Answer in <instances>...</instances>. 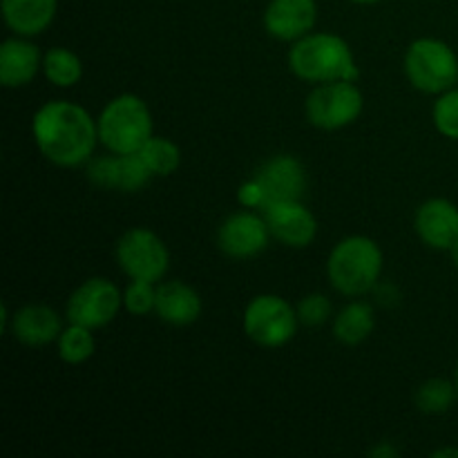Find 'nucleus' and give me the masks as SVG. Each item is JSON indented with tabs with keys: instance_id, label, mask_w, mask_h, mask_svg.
Masks as SVG:
<instances>
[{
	"instance_id": "nucleus-4",
	"label": "nucleus",
	"mask_w": 458,
	"mask_h": 458,
	"mask_svg": "<svg viewBox=\"0 0 458 458\" xmlns=\"http://www.w3.org/2000/svg\"><path fill=\"white\" fill-rule=\"evenodd\" d=\"M98 143L114 155H132L155 134L148 103L139 94L125 92L110 98L97 116Z\"/></svg>"
},
{
	"instance_id": "nucleus-26",
	"label": "nucleus",
	"mask_w": 458,
	"mask_h": 458,
	"mask_svg": "<svg viewBox=\"0 0 458 458\" xmlns=\"http://www.w3.org/2000/svg\"><path fill=\"white\" fill-rule=\"evenodd\" d=\"M123 309L134 318L155 313L157 309V284L146 280H130L123 289Z\"/></svg>"
},
{
	"instance_id": "nucleus-21",
	"label": "nucleus",
	"mask_w": 458,
	"mask_h": 458,
	"mask_svg": "<svg viewBox=\"0 0 458 458\" xmlns=\"http://www.w3.org/2000/svg\"><path fill=\"white\" fill-rule=\"evenodd\" d=\"M43 76L54 88H74L83 79V61L70 47H63V45L49 47L43 54Z\"/></svg>"
},
{
	"instance_id": "nucleus-32",
	"label": "nucleus",
	"mask_w": 458,
	"mask_h": 458,
	"mask_svg": "<svg viewBox=\"0 0 458 458\" xmlns=\"http://www.w3.org/2000/svg\"><path fill=\"white\" fill-rule=\"evenodd\" d=\"M349 3H356V4H378L383 0H349Z\"/></svg>"
},
{
	"instance_id": "nucleus-6",
	"label": "nucleus",
	"mask_w": 458,
	"mask_h": 458,
	"mask_svg": "<svg viewBox=\"0 0 458 458\" xmlns=\"http://www.w3.org/2000/svg\"><path fill=\"white\" fill-rule=\"evenodd\" d=\"M298 309L277 293H259L242 313L246 338L264 349H280L295 338L300 329Z\"/></svg>"
},
{
	"instance_id": "nucleus-12",
	"label": "nucleus",
	"mask_w": 458,
	"mask_h": 458,
	"mask_svg": "<svg viewBox=\"0 0 458 458\" xmlns=\"http://www.w3.org/2000/svg\"><path fill=\"white\" fill-rule=\"evenodd\" d=\"M262 215L267 219L273 240L289 249H309L320 231L316 215L302 204V199L268 204L262 208Z\"/></svg>"
},
{
	"instance_id": "nucleus-23",
	"label": "nucleus",
	"mask_w": 458,
	"mask_h": 458,
	"mask_svg": "<svg viewBox=\"0 0 458 458\" xmlns=\"http://www.w3.org/2000/svg\"><path fill=\"white\" fill-rule=\"evenodd\" d=\"M458 398V389L454 380L447 378H429L419 385L414 394V405L416 410L423 411L428 416L445 414L454 407Z\"/></svg>"
},
{
	"instance_id": "nucleus-15",
	"label": "nucleus",
	"mask_w": 458,
	"mask_h": 458,
	"mask_svg": "<svg viewBox=\"0 0 458 458\" xmlns=\"http://www.w3.org/2000/svg\"><path fill=\"white\" fill-rule=\"evenodd\" d=\"M414 231L428 249L450 253L458 242V206L445 197L423 201L414 213Z\"/></svg>"
},
{
	"instance_id": "nucleus-1",
	"label": "nucleus",
	"mask_w": 458,
	"mask_h": 458,
	"mask_svg": "<svg viewBox=\"0 0 458 458\" xmlns=\"http://www.w3.org/2000/svg\"><path fill=\"white\" fill-rule=\"evenodd\" d=\"M31 139L49 164L79 168L92 159L98 146L97 116L81 103L54 98L31 116Z\"/></svg>"
},
{
	"instance_id": "nucleus-22",
	"label": "nucleus",
	"mask_w": 458,
	"mask_h": 458,
	"mask_svg": "<svg viewBox=\"0 0 458 458\" xmlns=\"http://www.w3.org/2000/svg\"><path fill=\"white\" fill-rule=\"evenodd\" d=\"M56 352L65 365H83L97 352V340H94V329L83 325L67 322L63 327L61 335L56 340Z\"/></svg>"
},
{
	"instance_id": "nucleus-25",
	"label": "nucleus",
	"mask_w": 458,
	"mask_h": 458,
	"mask_svg": "<svg viewBox=\"0 0 458 458\" xmlns=\"http://www.w3.org/2000/svg\"><path fill=\"white\" fill-rule=\"evenodd\" d=\"M432 123L438 134L458 141V88L438 94L432 106Z\"/></svg>"
},
{
	"instance_id": "nucleus-33",
	"label": "nucleus",
	"mask_w": 458,
	"mask_h": 458,
	"mask_svg": "<svg viewBox=\"0 0 458 458\" xmlns=\"http://www.w3.org/2000/svg\"><path fill=\"white\" fill-rule=\"evenodd\" d=\"M454 383H456V389H458V362H456V371H454Z\"/></svg>"
},
{
	"instance_id": "nucleus-19",
	"label": "nucleus",
	"mask_w": 458,
	"mask_h": 458,
	"mask_svg": "<svg viewBox=\"0 0 458 458\" xmlns=\"http://www.w3.org/2000/svg\"><path fill=\"white\" fill-rule=\"evenodd\" d=\"M58 0H3L4 25L12 34L34 38L52 27Z\"/></svg>"
},
{
	"instance_id": "nucleus-7",
	"label": "nucleus",
	"mask_w": 458,
	"mask_h": 458,
	"mask_svg": "<svg viewBox=\"0 0 458 458\" xmlns=\"http://www.w3.org/2000/svg\"><path fill=\"white\" fill-rule=\"evenodd\" d=\"M365 110V94L358 88V81H331L313 85L304 101L307 121L318 130L335 132L344 130L360 119Z\"/></svg>"
},
{
	"instance_id": "nucleus-30",
	"label": "nucleus",
	"mask_w": 458,
	"mask_h": 458,
	"mask_svg": "<svg viewBox=\"0 0 458 458\" xmlns=\"http://www.w3.org/2000/svg\"><path fill=\"white\" fill-rule=\"evenodd\" d=\"M434 458H450V456H458V447H441V450L432 452Z\"/></svg>"
},
{
	"instance_id": "nucleus-10",
	"label": "nucleus",
	"mask_w": 458,
	"mask_h": 458,
	"mask_svg": "<svg viewBox=\"0 0 458 458\" xmlns=\"http://www.w3.org/2000/svg\"><path fill=\"white\" fill-rule=\"evenodd\" d=\"M273 240L262 210H237L217 228V249L231 259H253L268 249Z\"/></svg>"
},
{
	"instance_id": "nucleus-20",
	"label": "nucleus",
	"mask_w": 458,
	"mask_h": 458,
	"mask_svg": "<svg viewBox=\"0 0 458 458\" xmlns=\"http://www.w3.org/2000/svg\"><path fill=\"white\" fill-rule=\"evenodd\" d=\"M376 329V309L374 304L360 298H352L340 311H335L331 320V334L340 344L358 347L365 343Z\"/></svg>"
},
{
	"instance_id": "nucleus-8",
	"label": "nucleus",
	"mask_w": 458,
	"mask_h": 458,
	"mask_svg": "<svg viewBox=\"0 0 458 458\" xmlns=\"http://www.w3.org/2000/svg\"><path fill=\"white\" fill-rule=\"evenodd\" d=\"M114 258L121 273H125L130 280H146L159 284L170 271L168 244L161 240V235L146 226L128 228L116 240Z\"/></svg>"
},
{
	"instance_id": "nucleus-28",
	"label": "nucleus",
	"mask_w": 458,
	"mask_h": 458,
	"mask_svg": "<svg viewBox=\"0 0 458 458\" xmlns=\"http://www.w3.org/2000/svg\"><path fill=\"white\" fill-rule=\"evenodd\" d=\"M237 201H240L242 208L249 210H262L267 206V199H264V191L258 183V179L250 177L237 188Z\"/></svg>"
},
{
	"instance_id": "nucleus-27",
	"label": "nucleus",
	"mask_w": 458,
	"mask_h": 458,
	"mask_svg": "<svg viewBox=\"0 0 458 458\" xmlns=\"http://www.w3.org/2000/svg\"><path fill=\"white\" fill-rule=\"evenodd\" d=\"M298 309V318H300V325L304 327H322L327 322L334 320L335 311H334V304L331 300L327 298L325 293H309L295 304Z\"/></svg>"
},
{
	"instance_id": "nucleus-14",
	"label": "nucleus",
	"mask_w": 458,
	"mask_h": 458,
	"mask_svg": "<svg viewBox=\"0 0 458 458\" xmlns=\"http://www.w3.org/2000/svg\"><path fill=\"white\" fill-rule=\"evenodd\" d=\"M318 22L316 0H268L262 25L271 38L280 43H295L311 34Z\"/></svg>"
},
{
	"instance_id": "nucleus-18",
	"label": "nucleus",
	"mask_w": 458,
	"mask_h": 458,
	"mask_svg": "<svg viewBox=\"0 0 458 458\" xmlns=\"http://www.w3.org/2000/svg\"><path fill=\"white\" fill-rule=\"evenodd\" d=\"M204 311L199 291L183 280H165L157 284L155 316L170 327L195 325Z\"/></svg>"
},
{
	"instance_id": "nucleus-29",
	"label": "nucleus",
	"mask_w": 458,
	"mask_h": 458,
	"mask_svg": "<svg viewBox=\"0 0 458 458\" xmlns=\"http://www.w3.org/2000/svg\"><path fill=\"white\" fill-rule=\"evenodd\" d=\"M369 456H374V458H398V456H401V450H398V447L394 445V443L380 441L378 445L371 447Z\"/></svg>"
},
{
	"instance_id": "nucleus-17",
	"label": "nucleus",
	"mask_w": 458,
	"mask_h": 458,
	"mask_svg": "<svg viewBox=\"0 0 458 458\" xmlns=\"http://www.w3.org/2000/svg\"><path fill=\"white\" fill-rule=\"evenodd\" d=\"M61 331V313L49 304L40 302L18 307L12 316V325H9L12 338L25 347H47V344L56 343Z\"/></svg>"
},
{
	"instance_id": "nucleus-13",
	"label": "nucleus",
	"mask_w": 458,
	"mask_h": 458,
	"mask_svg": "<svg viewBox=\"0 0 458 458\" xmlns=\"http://www.w3.org/2000/svg\"><path fill=\"white\" fill-rule=\"evenodd\" d=\"M253 177L262 186L267 206L276 204V201L304 199V195H307V168L295 155H286V152L273 155L271 159L259 165Z\"/></svg>"
},
{
	"instance_id": "nucleus-16",
	"label": "nucleus",
	"mask_w": 458,
	"mask_h": 458,
	"mask_svg": "<svg viewBox=\"0 0 458 458\" xmlns=\"http://www.w3.org/2000/svg\"><path fill=\"white\" fill-rule=\"evenodd\" d=\"M43 74V52L27 36H9L0 45V83L7 89H21Z\"/></svg>"
},
{
	"instance_id": "nucleus-31",
	"label": "nucleus",
	"mask_w": 458,
	"mask_h": 458,
	"mask_svg": "<svg viewBox=\"0 0 458 458\" xmlns=\"http://www.w3.org/2000/svg\"><path fill=\"white\" fill-rule=\"evenodd\" d=\"M450 258H452V264L458 268V242L450 249Z\"/></svg>"
},
{
	"instance_id": "nucleus-3",
	"label": "nucleus",
	"mask_w": 458,
	"mask_h": 458,
	"mask_svg": "<svg viewBox=\"0 0 458 458\" xmlns=\"http://www.w3.org/2000/svg\"><path fill=\"white\" fill-rule=\"evenodd\" d=\"M385 271V253L369 235H347L335 242L327 258V277L335 293L362 298L374 293Z\"/></svg>"
},
{
	"instance_id": "nucleus-24",
	"label": "nucleus",
	"mask_w": 458,
	"mask_h": 458,
	"mask_svg": "<svg viewBox=\"0 0 458 458\" xmlns=\"http://www.w3.org/2000/svg\"><path fill=\"white\" fill-rule=\"evenodd\" d=\"M141 159L150 168L152 177H170L182 165V148L168 137H157L152 134L146 146L139 150Z\"/></svg>"
},
{
	"instance_id": "nucleus-9",
	"label": "nucleus",
	"mask_w": 458,
	"mask_h": 458,
	"mask_svg": "<svg viewBox=\"0 0 458 458\" xmlns=\"http://www.w3.org/2000/svg\"><path fill=\"white\" fill-rule=\"evenodd\" d=\"M123 309V289L101 276L88 277L70 293L65 304L67 322L103 329L119 318Z\"/></svg>"
},
{
	"instance_id": "nucleus-11",
	"label": "nucleus",
	"mask_w": 458,
	"mask_h": 458,
	"mask_svg": "<svg viewBox=\"0 0 458 458\" xmlns=\"http://www.w3.org/2000/svg\"><path fill=\"white\" fill-rule=\"evenodd\" d=\"M85 177L89 183L103 188V191L128 192V195L143 191L155 179L139 152H132V155H114V152L94 155L85 164Z\"/></svg>"
},
{
	"instance_id": "nucleus-5",
	"label": "nucleus",
	"mask_w": 458,
	"mask_h": 458,
	"mask_svg": "<svg viewBox=\"0 0 458 458\" xmlns=\"http://www.w3.org/2000/svg\"><path fill=\"white\" fill-rule=\"evenodd\" d=\"M403 72L411 88L423 94H438L456 88L458 56L454 49L441 38H416L403 56Z\"/></svg>"
},
{
	"instance_id": "nucleus-2",
	"label": "nucleus",
	"mask_w": 458,
	"mask_h": 458,
	"mask_svg": "<svg viewBox=\"0 0 458 458\" xmlns=\"http://www.w3.org/2000/svg\"><path fill=\"white\" fill-rule=\"evenodd\" d=\"M286 65L295 79L311 85L358 81L360 76L352 45L334 31H311L291 43Z\"/></svg>"
}]
</instances>
